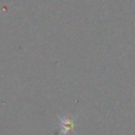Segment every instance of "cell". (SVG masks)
I'll return each mask as SVG.
<instances>
[{"label":"cell","instance_id":"1","mask_svg":"<svg viewBox=\"0 0 135 135\" xmlns=\"http://www.w3.org/2000/svg\"><path fill=\"white\" fill-rule=\"evenodd\" d=\"M62 128L64 129L63 132H64V133H68V132L73 128V122L70 121V120H68V119L62 120Z\"/></svg>","mask_w":135,"mask_h":135}]
</instances>
